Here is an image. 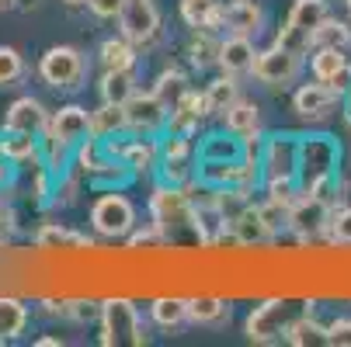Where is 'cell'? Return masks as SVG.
Masks as SVG:
<instances>
[{
  "instance_id": "cell-1",
  "label": "cell",
  "mask_w": 351,
  "mask_h": 347,
  "mask_svg": "<svg viewBox=\"0 0 351 347\" xmlns=\"http://www.w3.org/2000/svg\"><path fill=\"white\" fill-rule=\"evenodd\" d=\"M337 164H341V146L327 132L299 136V188L303 194H320L330 202V191L337 184Z\"/></svg>"
},
{
  "instance_id": "cell-2",
  "label": "cell",
  "mask_w": 351,
  "mask_h": 347,
  "mask_svg": "<svg viewBox=\"0 0 351 347\" xmlns=\"http://www.w3.org/2000/svg\"><path fill=\"white\" fill-rule=\"evenodd\" d=\"M38 77L53 90H80L90 73V60L77 45H49L38 56Z\"/></svg>"
},
{
  "instance_id": "cell-3",
  "label": "cell",
  "mask_w": 351,
  "mask_h": 347,
  "mask_svg": "<svg viewBox=\"0 0 351 347\" xmlns=\"http://www.w3.org/2000/svg\"><path fill=\"white\" fill-rule=\"evenodd\" d=\"M295 316H299V306H292L289 299L275 295V299H265V303H258L254 309L247 313L243 333H247L250 344H282L289 326L295 323Z\"/></svg>"
},
{
  "instance_id": "cell-4",
  "label": "cell",
  "mask_w": 351,
  "mask_h": 347,
  "mask_svg": "<svg viewBox=\"0 0 351 347\" xmlns=\"http://www.w3.org/2000/svg\"><path fill=\"white\" fill-rule=\"evenodd\" d=\"M139 212L132 205V198L125 191L108 188L97 202L90 205V229L101 240H129V233L136 229Z\"/></svg>"
},
{
  "instance_id": "cell-5",
  "label": "cell",
  "mask_w": 351,
  "mask_h": 347,
  "mask_svg": "<svg viewBox=\"0 0 351 347\" xmlns=\"http://www.w3.org/2000/svg\"><path fill=\"white\" fill-rule=\"evenodd\" d=\"M97 320H101V344L105 347H122V344L143 347L149 340L146 326H143V316L129 299H105Z\"/></svg>"
},
{
  "instance_id": "cell-6",
  "label": "cell",
  "mask_w": 351,
  "mask_h": 347,
  "mask_svg": "<svg viewBox=\"0 0 351 347\" xmlns=\"http://www.w3.org/2000/svg\"><path fill=\"white\" fill-rule=\"evenodd\" d=\"M191 212H195V202H191V194L178 184H157L154 194H149V216H154V222L174 236V229L181 226H191Z\"/></svg>"
},
{
  "instance_id": "cell-7",
  "label": "cell",
  "mask_w": 351,
  "mask_h": 347,
  "mask_svg": "<svg viewBox=\"0 0 351 347\" xmlns=\"http://www.w3.org/2000/svg\"><path fill=\"white\" fill-rule=\"evenodd\" d=\"M119 35H125L139 53L160 38V11L154 0H125L119 14Z\"/></svg>"
},
{
  "instance_id": "cell-8",
  "label": "cell",
  "mask_w": 351,
  "mask_h": 347,
  "mask_svg": "<svg viewBox=\"0 0 351 347\" xmlns=\"http://www.w3.org/2000/svg\"><path fill=\"white\" fill-rule=\"evenodd\" d=\"M299 73H303V56L289 53V49H282L275 42L268 49H258L254 70H250V77L265 87H289L299 80Z\"/></svg>"
},
{
  "instance_id": "cell-9",
  "label": "cell",
  "mask_w": 351,
  "mask_h": 347,
  "mask_svg": "<svg viewBox=\"0 0 351 347\" xmlns=\"http://www.w3.org/2000/svg\"><path fill=\"white\" fill-rule=\"evenodd\" d=\"M334 205L320 194H299L295 205L289 209V233L299 236V243H310L317 236H327Z\"/></svg>"
},
{
  "instance_id": "cell-10",
  "label": "cell",
  "mask_w": 351,
  "mask_h": 347,
  "mask_svg": "<svg viewBox=\"0 0 351 347\" xmlns=\"http://www.w3.org/2000/svg\"><path fill=\"white\" fill-rule=\"evenodd\" d=\"M125 118H129L132 136H160V132H167L171 108L157 90H136L132 101L125 105Z\"/></svg>"
},
{
  "instance_id": "cell-11",
  "label": "cell",
  "mask_w": 351,
  "mask_h": 347,
  "mask_svg": "<svg viewBox=\"0 0 351 347\" xmlns=\"http://www.w3.org/2000/svg\"><path fill=\"white\" fill-rule=\"evenodd\" d=\"M105 146L115 160L125 164L129 174H149L160 167V139L157 136H136V139L115 136V139H105Z\"/></svg>"
},
{
  "instance_id": "cell-12",
  "label": "cell",
  "mask_w": 351,
  "mask_h": 347,
  "mask_svg": "<svg viewBox=\"0 0 351 347\" xmlns=\"http://www.w3.org/2000/svg\"><path fill=\"white\" fill-rule=\"evenodd\" d=\"M337 105H341V94H337L334 87L320 83V80H313V83H299L295 94H292V112L303 118V122H310V125L330 118Z\"/></svg>"
},
{
  "instance_id": "cell-13",
  "label": "cell",
  "mask_w": 351,
  "mask_h": 347,
  "mask_svg": "<svg viewBox=\"0 0 351 347\" xmlns=\"http://www.w3.org/2000/svg\"><path fill=\"white\" fill-rule=\"evenodd\" d=\"M310 73H313V80L334 87L341 97H344V90L351 87V63H348V56H344V49L317 45L313 53H310Z\"/></svg>"
},
{
  "instance_id": "cell-14",
  "label": "cell",
  "mask_w": 351,
  "mask_h": 347,
  "mask_svg": "<svg viewBox=\"0 0 351 347\" xmlns=\"http://www.w3.org/2000/svg\"><path fill=\"white\" fill-rule=\"evenodd\" d=\"M265 177H295L299 174V136H268L261 146Z\"/></svg>"
},
{
  "instance_id": "cell-15",
  "label": "cell",
  "mask_w": 351,
  "mask_h": 347,
  "mask_svg": "<svg viewBox=\"0 0 351 347\" xmlns=\"http://www.w3.org/2000/svg\"><path fill=\"white\" fill-rule=\"evenodd\" d=\"M4 129L11 132H28V136H45L49 129V112L38 97L25 94V97H14L4 112Z\"/></svg>"
},
{
  "instance_id": "cell-16",
  "label": "cell",
  "mask_w": 351,
  "mask_h": 347,
  "mask_svg": "<svg viewBox=\"0 0 351 347\" xmlns=\"http://www.w3.org/2000/svg\"><path fill=\"white\" fill-rule=\"evenodd\" d=\"M254 60H258V49H254V38L250 35H226L219 42V70L226 77H247L254 70Z\"/></svg>"
},
{
  "instance_id": "cell-17",
  "label": "cell",
  "mask_w": 351,
  "mask_h": 347,
  "mask_svg": "<svg viewBox=\"0 0 351 347\" xmlns=\"http://www.w3.org/2000/svg\"><path fill=\"white\" fill-rule=\"evenodd\" d=\"M0 160H8L14 167H35L45 164V150H42V139L28 136V132H11V129H0Z\"/></svg>"
},
{
  "instance_id": "cell-18",
  "label": "cell",
  "mask_w": 351,
  "mask_h": 347,
  "mask_svg": "<svg viewBox=\"0 0 351 347\" xmlns=\"http://www.w3.org/2000/svg\"><path fill=\"white\" fill-rule=\"evenodd\" d=\"M230 236H233L237 246H243V250H250V246H265V243L275 240L271 226L265 222V216H261V209H258L254 202H250V205L230 222Z\"/></svg>"
},
{
  "instance_id": "cell-19",
  "label": "cell",
  "mask_w": 351,
  "mask_h": 347,
  "mask_svg": "<svg viewBox=\"0 0 351 347\" xmlns=\"http://www.w3.org/2000/svg\"><path fill=\"white\" fill-rule=\"evenodd\" d=\"M209 118V105H206V90H188L181 101L171 108V118H167V132H184V136H195L198 125Z\"/></svg>"
},
{
  "instance_id": "cell-20",
  "label": "cell",
  "mask_w": 351,
  "mask_h": 347,
  "mask_svg": "<svg viewBox=\"0 0 351 347\" xmlns=\"http://www.w3.org/2000/svg\"><path fill=\"white\" fill-rule=\"evenodd\" d=\"M223 129L233 132L237 139H258L261 132V108L258 101H247V97H237V101L223 112Z\"/></svg>"
},
{
  "instance_id": "cell-21",
  "label": "cell",
  "mask_w": 351,
  "mask_h": 347,
  "mask_svg": "<svg viewBox=\"0 0 351 347\" xmlns=\"http://www.w3.org/2000/svg\"><path fill=\"white\" fill-rule=\"evenodd\" d=\"M181 21L191 31H219L226 21V4H219V0H181Z\"/></svg>"
},
{
  "instance_id": "cell-22",
  "label": "cell",
  "mask_w": 351,
  "mask_h": 347,
  "mask_svg": "<svg viewBox=\"0 0 351 347\" xmlns=\"http://www.w3.org/2000/svg\"><path fill=\"white\" fill-rule=\"evenodd\" d=\"M35 246L38 250H94V240L60 222H42L35 233Z\"/></svg>"
},
{
  "instance_id": "cell-23",
  "label": "cell",
  "mask_w": 351,
  "mask_h": 347,
  "mask_svg": "<svg viewBox=\"0 0 351 347\" xmlns=\"http://www.w3.org/2000/svg\"><path fill=\"white\" fill-rule=\"evenodd\" d=\"M261 25H265V11H261L258 0H230V4H226L223 28L230 35H250V38H254L261 31Z\"/></svg>"
},
{
  "instance_id": "cell-24",
  "label": "cell",
  "mask_w": 351,
  "mask_h": 347,
  "mask_svg": "<svg viewBox=\"0 0 351 347\" xmlns=\"http://www.w3.org/2000/svg\"><path fill=\"white\" fill-rule=\"evenodd\" d=\"M136 90H139L136 70H105L101 80H97V94L108 105H129Z\"/></svg>"
},
{
  "instance_id": "cell-25",
  "label": "cell",
  "mask_w": 351,
  "mask_h": 347,
  "mask_svg": "<svg viewBox=\"0 0 351 347\" xmlns=\"http://www.w3.org/2000/svg\"><path fill=\"white\" fill-rule=\"evenodd\" d=\"M97 63H101V70H136L139 49L125 35H112L97 45Z\"/></svg>"
},
{
  "instance_id": "cell-26",
  "label": "cell",
  "mask_w": 351,
  "mask_h": 347,
  "mask_svg": "<svg viewBox=\"0 0 351 347\" xmlns=\"http://www.w3.org/2000/svg\"><path fill=\"white\" fill-rule=\"evenodd\" d=\"M149 320L160 330H181L188 323V299L184 295H157L149 303Z\"/></svg>"
},
{
  "instance_id": "cell-27",
  "label": "cell",
  "mask_w": 351,
  "mask_h": 347,
  "mask_svg": "<svg viewBox=\"0 0 351 347\" xmlns=\"http://www.w3.org/2000/svg\"><path fill=\"white\" fill-rule=\"evenodd\" d=\"M90 132L97 139H115L129 132V118H125V105H108L101 101L90 112Z\"/></svg>"
},
{
  "instance_id": "cell-28",
  "label": "cell",
  "mask_w": 351,
  "mask_h": 347,
  "mask_svg": "<svg viewBox=\"0 0 351 347\" xmlns=\"http://www.w3.org/2000/svg\"><path fill=\"white\" fill-rule=\"evenodd\" d=\"M223 320H230V303L223 295H195V299H188V323L216 326Z\"/></svg>"
},
{
  "instance_id": "cell-29",
  "label": "cell",
  "mask_w": 351,
  "mask_h": 347,
  "mask_svg": "<svg viewBox=\"0 0 351 347\" xmlns=\"http://www.w3.org/2000/svg\"><path fill=\"white\" fill-rule=\"evenodd\" d=\"M285 344H292V347H330L327 326H324L320 320H313L310 309L295 316V323H292L289 333H285Z\"/></svg>"
},
{
  "instance_id": "cell-30",
  "label": "cell",
  "mask_w": 351,
  "mask_h": 347,
  "mask_svg": "<svg viewBox=\"0 0 351 347\" xmlns=\"http://www.w3.org/2000/svg\"><path fill=\"white\" fill-rule=\"evenodd\" d=\"M330 18V8H327V0H292V11L285 21H292L295 28H303V31H317L324 21Z\"/></svg>"
},
{
  "instance_id": "cell-31",
  "label": "cell",
  "mask_w": 351,
  "mask_h": 347,
  "mask_svg": "<svg viewBox=\"0 0 351 347\" xmlns=\"http://www.w3.org/2000/svg\"><path fill=\"white\" fill-rule=\"evenodd\" d=\"M28 330V306L14 295H0V337H21Z\"/></svg>"
},
{
  "instance_id": "cell-32",
  "label": "cell",
  "mask_w": 351,
  "mask_h": 347,
  "mask_svg": "<svg viewBox=\"0 0 351 347\" xmlns=\"http://www.w3.org/2000/svg\"><path fill=\"white\" fill-rule=\"evenodd\" d=\"M240 97V83H237V77H216L209 87H206V105H209V115H219L223 118V112Z\"/></svg>"
},
{
  "instance_id": "cell-33",
  "label": "cell",
  "mask_w": 351,
  "mask_h": 347,
  "mask_svg": "<svg viewBox=\"0 0 351 347\" xmlns=\"http://www.w3.org/2000/svg\"><path fill=\"white\" fill-rule=\"evenodd\" d=\"M219 42L213 31H195L191 42H188V56L198 70H209V66H219Z\"/></svg>"
},
{
  "instance_id": "cell-34",
  "label": "cell",
  "mask_w": 351,
  "mask_h": 347,
  "mask_svg": "<svg viewBox=\"0 0 351 347\" xmlns=\"http://www.w3.org/2000/svg\"><path fill=\"white\" fill-rule=\"evenodd\" d=\"M25 73H28V66H25L21 49H14V45H0V90L18 87Z\"/></svg>"
},
{
  "instance_id": "cell-35",
  "label": "cell",
  "mask_w": 351,
  "mask_h": 347,
  "mask_svg": "<svg viewBox=\"0 0 351 347\" xmlns=\"http://www.w3.org/2000/svg\"><path fill=\"white\" fill-rule=\"evenodd\" d=\"M149 90H157V94L164 97V101H167V108H174V105L181 101V97H184L191 87H188V77H184L181 70H174V66H171V70H164V73L154 80V87H149Z\"/></svg>"
},
{
  "instance_id": "cell-36",
  "label": "cell",
  "mask_w": 351,
  "mask_h": 347,
  "mask_svg": "<svg viewBox=\"0 0 351 347\" xmlns=\"http://www.w3.org/2000/svg\"><path fill=\"white\" fill-rule=\"evenodd\" d=\"M275 45L289 49V53H295V56H306V53H313V35L303 31V28H295L292 21H285L278 28V35H275Z\"/></svg>"
},
{
  "instance_id": "cell-37",
  "label": "cell",
  "mask_w": 351,
  "mask_h": 347,
  "mask_svg": "<svg viewBox=\"0 0 351 347\" xmlns=\"http://www.w3.org/2000/svg\"><path fill=\"white\" fill-rule=\"evenodd\" d=\"M317 45H334V49H348L351 45V28L337 18H327L317 31H313V49Z\"/></svg>"
},
{
  "instance_id": "cell-38",
  "label": "cell",
  "mask_w": 351,
  "mask_h": 347,
  "mask_svg": "<svg viewBox=\"0 0 351 347\" xmlns=\"http://www.w3.org/2000/svg\"><path fill=\"white\" fill-rule=\"evenodd\" d=\"M327 240H330V246H351V205H341V209L334 205Z\"/></svg>"
},
{
  "instance_id": "cell-39",
  "label": "cell",
  "mask_w": 351,
  "mask_h": 347,
  "mask_svg": "<svg viewBox=\"0 0 351 347\" xmlns=\"http://www.w3.org/2000/svg\"><path fill=\"white\" fill-rule=\"evenodd\" d=\"M122 8H125V0H90L87 4V11L94 18H101V21H119Z\"/></svg>"
},
{
  "instance_id": "cell-40",
  "label": "cell",
  "mask_w": 351,
  "mask_h": 347,
  "mask_svg": "<svg viewBox=\"0 0 351 347\" xmlns=\"http://www.w3.org/2000/svg\"><path fill=\"white\" fill-rule=\"evenodd\" d=\"M327 340H330V347H351V320L341 316V320L327 323Z\"/></svg>"
},
{
  "instance_id": "cell-41",
  "label": "cell",
  "mask_w": 351,
  "mask_h": 347,
  "mask_svg": "<svg viewBox=\"0 0 351 347\" xmlns=\"http://www.w3.org/2000/svg\"><path fill=\"white\" fill-rule=\"evenodd\" d=\"M11 233H14V216H11V209L0 205V243H4Z\"/></svg>"
},
{
  "instance_id": "cell-42",
  "label": "cell",
  "mask_w": 351,
  "mask_h": 347,
  "mask_svg": "<svg viewBox=\"0 0 351 347\" xmlns=\"http://www.w3.org/2000/svg\"><path fill=\"white\" fill-rule=\"evenodd\" d=\"M11 167H14V164H8V160H0V191H4V188L11 184Z\"/></svg>"
},
{
  "instance_id": "cell-43",
  "label": "cell",
  "mask_w": 351,
  "mask_h": 347,
  "mask_svg": "<svg viewBox=\"0 0 351 347\" xmlns=\"http://www.w3.org/2000/svg\"><path fill=\"white\" fill-rule=\"evenodd\" d=\"M341 108H344V118H348V125H351V87H348L344 97H341Z\"/></svg>"
},
{
  "instance_id": "cell-44",
  "label": "cell",
  "mask_w": 351,
  "mask_h": 347,
  "mask_svg": "<svg viewBox=\"0 0 351 347\" xmlns=\"http://www.w3.org/2000/svg\"><path fill=\"white\" fill-rule=\"evenodd\" d=\"M60 344H63L60 337H38L35 340V347H60Z\"/></svg>"
},
{
  "instance_id": "cell-45",
  "label": "cell",
  "mask_w": 351,
  "mask_h": 347,
  "mask_svg": "<svg viewBox=\"0 0 351 347\" xmlns=\"http://www.w3.org/2000/svg\"><path fill=\"white\" fill-rule=\"evenodd\" d=\"M18 8V0H0V11H14Z\"/></svg>"
},
{
  "instance_id": "cell-46",
  "label": "cell",
  "mask_w": 351,
  "mask_h": 347,
  "mask_svg": "<svg viewBox=\"0 0 351 347\" xmlns=\"http://www.w3.org/2000/svg\"><path fill=\"white\" fill-rule=\"evenodd\" d=\"M63 4H66V8H87L90 0H63Z\"/></svg>"
},
{
  "instance_id": "cell-47",
  "label": "cell",
  "mask_w": 351,
  "mask_h": 347,
  "mask_svg": "<svg viewBox=\"0 0 351 347\" xmlns=\"http://www.w3.org/2000/svg\"><path fill=\"white\" fill-rule=\"evenodd\" d=\"M344 4H348V11H351V0H344Z\"/></svg>"
},
{
  "instance_id": "cell-48",
  "label": "cell",
  "mask_w": 351,
  "mask_h": 347,
  "mask_svg": "<svg viewBox=\"0 0 351 347\" xmlns=\"http://www.w3.org/2000/svg\"><path fill=\"white\" fill-rule=\"evenodd\" d=\"M4 340H8V337H0V344H4Z\"/></svg>"
}]
</instances>
